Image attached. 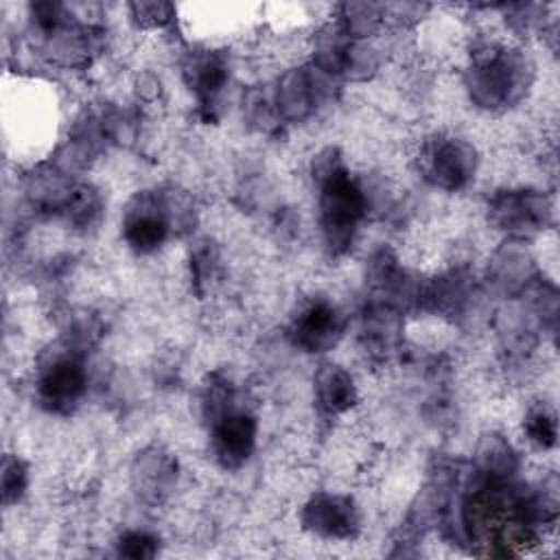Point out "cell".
<instances>
[{
  "label": "cell",
  "mask_w": 560,
  "mask_h": 560,
  "mask_svg": "<svg viewBox=\"0 0 560 560\" xmlns=\"http://www.w3.org/2000/svg\"><path fill=\"white\" fill-rule=\"evenodd\" d=\"M319 173L322 230L332 249H343L350 245L357 223L365 212V195L348 175V171L337 162H326Z\"/></svg>",
  "instance_id": "1"
},
{
  "label": "cell",
  "mask_w": 560,
  "mask_h": 560,
  "mask_svg": "<svg viewBox=\"0 0 560 560\" xmlns=\"http://www.w3.org/2000/svg\"><path fill=\"white\" fill-rule=\"evenodd\" d=\"M85 392V370L72 357L55 359L46 365L37 381L39 400L52 411H66Z\"/></svg>",
  "instance_id": "2"
},
{
  "label": "cell",
  "mask_w": 560,
  "mask_h": 560,
  "mask_svg": "<svg viewBox=\"0 0 560 560\" xmlns=\"http://www.w3.org/2000/svg\"><path fill=\"white\" fill-rule=\"evenodd\" d=\"M256 444V420L249 413L232 411L225 413L212 433V451L221 466L238 468L254 451Z\"/></svg>",
  "instance_id": "3"
},
{
  "label": "cell",
  "mask_w": 560,
  "mask_h": 560,
  "mask_svg": "<svg viewBox=\"0 0 560 560\" xmlns=\"http://www.w3.org/2000/svg\"><path fill=\"white\" fill-rule=\"evenodd\" d=\"M304 525L324 538H350L359 529V514L346 497L317 494L304 510Z\"/></svg>",
  "instance_id": "4"
},
{
  "label": "cell",
  "mask_w": 560,
  "mask_h": 560,
  "mask_svg": "<svg viewBox=\"0 0 560 560\" xmlns=\"http://www.w3.org/2000/svg\"><path fill=\"white\" fill-rule=\"evenodd\" d=\"M475 171L472 149L457 140H444L427 153V175L442 188H459Z\"/></svg>",
  "instance_id": "5"
},
{
  "label": "cell",
  "mask_w": 560,
  "mask_h": 560,
  "mask_svg": "<svg viewBox=\"0 0 560 560\" xmlns=\"http://www.w3.org/2000/svg\"><path fill=\"white\" fill-rule=\"evenodd\" d=\"M125 241L140 254L160 247L168 234V221L160 203L151 197L136 199L125 217Z\"/></svg>",
  "instance_id": "6"
},
{
  "label": "cell",
  "mask_w": 560,
  "mask_h": 560,
  "mask_svg": "<svg viewBox=\"0 0 560 560\" xmlns=\"http://www.w3.org/2000/svg\"><path fill=\"white\" fill-rule=\"evenodd\" d=\"M341 335V319L335 306L328 302H315L306 306L293 326L295 343L308 352H324L335 346Z\"/></svg>",
  "instance_id": "7"
},
{
  "label": "cell",
  "mask_w": 560,
  "mask_h": 560,
  "mask_svg": "<svg viewBox=\"0 0 560 560\" xmlns=\"http://www.w3.org/2000/svg\"><path fill=\"white\" fill-rule=\"evenodd\" d=\"M317 402L326 413H341L354 402V385L348 372L337 365H324L315 376Z\"/></svg>",
  "instance_id": "8"
},
{
  "label": "cell",
  "mask_w": 560,
  "mask_h": 560,
  "mask_svg": "<svg viewBox=\"0 0 560 560\" xmlns=\"http://www.w3.org/2000/svg\"><path fill=\"white\" fill-rule=\"evenodd\" d=\"M510 66L503 59H492L490 63H483L475 74L477 90L490 94V96H508L510 85L514 81V74L508 72Z\"/></svg>",
  "instance_id": "9"
},
{
  "label": "cell",
  "mask_w": 560,
  "mask_h": 560,
  "mask_svg": "<svg viewBox=\"0 0 560 560\" xmlns=\"http://www.w3.org/2000/svg\"><path fill=\"white\" fill-rule=\"evenodd\" d=\"M225 83V70L217 59H199L192 63V85L201 98L212 101Z\"/></svg>",
  "instance_id": "10"
},
{
  "label": "cell",
  "mask_w": 560,
  "mask_h": 560,
  "mask_svg": "<svg viewBox=\"0 0 560 560\" xmlns=\"http://www.w3.org/2000/svg\"><path fill=\"white\" fill-rule=\"evenodd\" d=\"M26 488V466L18 457H4L2 464V501L13 503Z\"/></svg>",
  "instance_id": "11"
},
{
  "label": "cell",
  "mask_w": 560,
  "mask_h": 560,
  "mask_svg": "<svg viewBox=\"0 0 560 560\" xmlns=\"http://www.w3.org/2000/svg\"><path fill=\"white\" fill-rule=\"evenodd\" d=\"M527 435L538 446H551L556 442V420L545 409L534 411L527 420Z\"/></svg>",
  "instance_id": "12"
},
{
  "label": "cell",
  "mask_w": 560,
  "mask_h": 560,
  "mask_svg": "<svg viewBox=\"0 0 560 560\" xmlns=\"http://www.w3.org/2000/svg\"><path fill=\"white\" fill-rule=\"evenodd\" d=\"M158 549V540L147 532H127L118 542V553L129 558H151Z\"/></svg>",
  "instance_id": "13"
}]
</instances>
